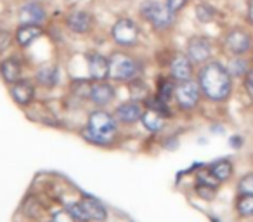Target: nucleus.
<instances>
[{
    "label": "nucleus",
    "mask_w": 253,
    "mask_h": 222,
    "mask_svg": "<svg viewBox=\"0 0 253 222\" xmlns=\"http://www.w3.org/2000/svg\"><path fill=\"white\" fill-rule=\"evenodd\" d=\"M198 84L210 101H225L232 90L231 73L220 63H208L201 68Z\"/></svg>",
    "instance_id": "nucleus-1"
},
{
    "label": "nucleus",
    "mask_w": 253,
    "mask_h": 222,
    "mask_svg": "<svg viewBox=\"0 0 253 222\" xmlns=\"http://www.w3.org/2000/svg\"><path fill=\"white\" fill-rule=\"evenodd\" d=\"M115 115L108 113L104 109H95L88 117L87 127L82 131V137L87 142L95 146H111L118 132Z\"/></svg>",
    "instance_id": "nucleus-2"
},
{
    "label": "nucleus",
    "mask_w": 253,
    "mask_h": 222,
    "mask_svg": "<svg viewBox=\"0 0 253 222\" xmlns=\"http://www.w3.org/2000/svg\"><path fill=\"white\" fill-rule=\"evenodd\" d=\"M139 66L134 57L125 52H115L109 57V78L118 82H130L137 77Z\"/></svg>",
    "instance_id": "nucleus-3"
},
{
    "label": "nucleus",
    "mask_w": 253,
    "mask_h": 222,
    "mask_svg": "<svg viewBox=\"0 0 253 222\" xmlns=\"http://www.w3.org/2000/svg\"><path fill=\"white\" fill-rule=\"evenodd\" d=\"M179 108L182 109H193L198 106L201 97V89L200 84H194L193 80H184L175 85V92H173Z\"/></svg>",
    "instance_id": "nucleus-4"
},
{
    "label": "nucleus",
    "mask_w": 253,
    "mask_h": 222,
    "mask_svg": "<svg viewBox=\"0 0 253 222\" xmlns=\"http://www.w3.org/2000/svg\"><path fill=\"white\" fill-rule=\"evenodd\" d=\"M142 16L158 30L169 28L173 21V12L167 5L160 4V2H153V0L142 5Z\"/></svg>",
    "instance_id": "nucleus-5"
},
{
    "label": "nucleus",
    "mask_w": 253,
    "mask_h": 222,
    "mask_svg": "<svg viewBox=\"0 0 253 222\" xmlns=\"http://www.w3.org/2000/svg\"><path fill=\"white\" fill-rule=\"evenodd\" d=\"M113 39L116 44L125 47H132L139 40V28L132 19H118L113 26Z\"/></svg>",
    "instance_id": "nucleus-6"
},
{
    "label": "nucleus",
    "mask_w": 253,
    "mask_h": 222,
    "mask_svg": "<svg viewBox=\"0 0 253 222\" xmlns=\"http://www.w3.org/2000/svg\"><path fill=\"white\" fill-rule=\"evenodd\" d=\"M142 113H144V108H142L141 102L126 101V102H122V104L115 109V118L120 122V124L132 125V124H135V122L141 120Z\"/></svg>",
    "instance_id": "nucleus-7"
},
{
    "label": "nucleus",
    "mask_w": 253,
    "mask_h": 222,
    "mask_svg": "<svg viewBox=\"0 0 253 222\" xmlns=\"http://www.w3.org/2000/svg\"><path fill=\"white\" fill-rule=\"evenodd\" d=\"M210 54H211L210 40L205 39V37H194V39H191L189 44H187V57H189L194 64L207 63Z\"/></svg>",
    "instance_id": "nucleus-8"
},
{
    "label": "nucleus",
    "mask_w": 253,
    "mask_h": 222,
    "mask_svg": "<svg viewBox=\"0 0 253 222\" xmlns=\"http://www.w3.org/2000/svg\"><path fill=\"white\" fill-rule=\"evenodd\" d=\"M115 97V89L104 80H95V84L90 85L88 89V99L94 102L95 106H106L113 101Z\"/></svg>",
    "instance_id": "nucleus-9"
},
{
    "label": "nucleus",
    "mask_w": 253,
    "mask_h": 222,
    "mask_svg": "<svg viewBox=\"0 0 253 222\" xmlns=\"http://www.w3.org/2000/svg\"><path fill=\"white\" fill-rule=\"evenodd\" d=\"M78 201H80V205L84 207L85 214L88 215V219H90V221L104 222L106 219H108V210H106V207L97 200V198L85 194V196H82Z\"/></svg>",
    "instance_id": "nucleus-10"
},
{
    "label": "nucleus",
    "mask_w": 253,
    "mask_h": 222,
    "mask_svg": "<svg viewBox=\"0 0 253 222\" xmlns=\"http://www.w3.org/2000/svg\"><path fill=\"white\" fill-rule=\"evenodd\" d=\"M225 45H227V49L231 50L232 54H245L250 50V47H252V39H250V35L246 32H243V30H232L231 33L227 35V39H225Z\"/></svg>",
    "instance_id": "nucleus-11"
},
{
    "label": "nucleus",
    "mask_w": 253,
    "mask_h": 222,
    "mask_svg": "<svg viewBox=\"0 0 253 222\" xmlns=\"http://www.w3.org/2000/svg\"><path fill=\"white\" fill-rule=\"evenodd\" d=\"M11 95L19 106H30L35 97V87L28 80H18L16 84H12Z\"/></svg>",
    "instance_id": "nucleus-12"
},
{
    "label": "nucleus",
    "mask_w": 253,
    "mask_h": 222,
    "mask_svg": "<svg viewBox=\"0 0 253 222\" xmlns=\"http://www.w3.org/2000/svg\"><path fill=\"white\" fill-rule=\"evenodd\" d=\"M170 73H172V78H175L177 82L191 80V77H193V61L184 54H179L170 63Z\"/></svg>",
    "instance_id": "nucleus-13"
},
{
    "label": "nucleus",
    "mask_w": 253,
    "mask_h": 222,
    "mask_svg": "<svg viewBox=\"0 0 253 222\" xmlns=\"http://www.w3.org/2000/svg\"><path fill=\"white\" fill-rule=\"evenodd\" d=\"M66 25L73 33H80V35H82V33L90 32L94 21H92V16L88 14L87 11H75V12H71V14L68 16Z\"/></svg>",
    "instance_id": "nucleus-14"
},
{
    "label": "nucleus",
    "mask_w": 253,
    "mask_h": 222,
    "mask_svg": "<svg viewBox=\"0 0 253 222\" xmlns=\"http://www.w3.org/2000/svg\"><path fill=\"white\" fill-rule=\"evenodd\" d=\"M88 73L94 80H106L109 78V59L102 54H90L87 59Z\"/></svg>",
    "instance_id": "nucleus-15"
},
{
    "label": "nucleus",
    "mask_w": 253,
    "mask_h": 222,
    "mask_svg": "<svg viewBox=\"0 0 253 222\" xmlns=\"http://www.w3.org/2000/svg\"><path fill=\"white\" fill-rule=\"evenodd\" d=\"M19 19H21V25H39L45 19V11L37 2H28L19 11Z\"/></svg>",
    "instance_id": "nucleus-16"
},
{
    "label": "nucleus",
    "mask_w": 253,
    "mask_h": 222,
    "mask_svg": "<svg viewBox=\"0 0 253 222\" xmlns=\"http://www.w3.org/2000/svg\"><path fill=\"white\" fill-rule=\"evenodd\" d=\"M0 75L7 84H16L21 80V64L16 57H7L0 63Z\"/></svg>",
    "instance_id": "nucleus-17"
},
{
    "label": "nucleus",
    "mask_w": 253,
    "mask_h": 222,
    "mask_svg": "<svg viewBox=\"0 0 253 222\" xmlns=\"http://www.w3.org/2000/svg\"><path fill=\"white\" fill-rule=\"evenodd\" d=\"M42 35V28L39 25H21L16 32V42L21 47H28Z\"/></svg>",
    "instance_id": "nucleus-18"
},
{
    "label": "nucleus",
    "mask_w": 253,
    "mask_h": 222,
    "mask_svg": "<svg viewBox=\"0 0 253 222\" xmlns=\"http://www.w3.org/2000/svg\"><path fill=\"white\" fill-rule=\"evenodd\" d=\"M141 122H142V125H144L146 131L153 132V134H156V132H160L163 127H165V117L160 115L158 111H155V109H151V108L144 109Z\"/></svg>",
    "instance_id": "nucleus-19"
},
{
    "label": "nucleus",
    "mask_w": 253,
    "mask_h": 222,
    "mask_svg": "<svg viewBox=\"0 0 253 222\" xmlns=\"http://www.w3.org/2000/svg\"><path fill=\"white\" fill-rule=\"evenodd\" d=\"M57 80H59V70L54 64H47L37 71V82L43 87H54Z\"/></svg>",
    "instance_id": "nucleus-20"
},
{
    "label": "nucleus",
    "mask_w": 253,
    "mask_h": 222,
    "mask_svg": "<svg viewBox=\"0 0 253 222\" xmlns=\"http://www.w3.org/2000/svg\"><path fill=\"white\" fill-rule=\"evenodd\" d=\"M210 172L217 177L218 182H225L232 176V163L229 160H218L210 165Z\"/></svg>",
    "instance_id": "nucleus-21"
},
{
    "label": "nucleus",
    "mask_w": 253,
    "mask_h": 222,
    "mask_svg": "<svg viewBox=\"0 0 253 222\" xmlns=\"http://www.w3.org/2000/svg\"><path fill=\"white\" fill-rule=\"evenodd\" d=\"M236 210L241 217H253V196L241 194L236 201Z\"/></svg>",
    "instance_id": "nucleus-22"
},
{
    "label": "nucleus",
    "mask_w": 253,
    "mask_h": 222,
    "mask_svg": "<svg viewBox=\"0 0 253 222\" xmlns=\"http://www.w3.org/2000/svg\"><path fill=\"white\" fill-rule=\"evenodd\" d=\"M173 92H175V85H173L172 80L169 78H162L158 84V90H156V95H158L162 101L169 102L170 99L173 97Z\"/></svg>",
    "instance_id": "nucleus-23"
},
{
    "label": "nucleus",
    "mask_w": 253,
    "mask_h": 222,
    "mask_svg": "<svg viewBox=\"0 0 253 222\" xmlns=\"http://www.w3.org/2000/svg\"><path fill=\"white\" fill-rule=\"evenodd\" d=\"M146 104H148V108L155 109V111H158L160 115H163L165 118L172 117V113H170V108H169V102L162 101L158 95H153V97H149L148 101H146Z\"/></svg>",
    "instance_id": "nucleus-24"
},
{
    "label": "nucleus",
    "mask_w": 253,
    "mask_h": 222,
    "mask_svg": "<svg viewBox=\"0 0 253 222\" xmlns=\"http://www.w3.org/2000/svg\"><path fill=\"white\" fill-rule=\"evenodd\" d=\"M196 18L201 23H210L215 18V9L208 4H200L196 7Z\"/></svg>",
    "instance_id": "nucleus-25"
},
{
    "label": "nucleus",
    "mask_w": 253,
    "mask_h": 222,
    "mask_svg": "<svg viewBox=\"0 0 253 222\" xmlns=\"http://www.w3.org/2000/svg\"><path fill=\"white\" fill-rule=\"evenodd\" d=\"M238 191L239 194H252L253 196V172L241 177V180L238 184Z\"/></svg>",
    "instance_id": "nucleus-26"
},
{
    "label": "nucleus",
    "mask_w": 253,
    "mask_h": 222,
    "mask_svg": "<svg viewBox=\"0 0 253 222\" xmlns=\"http://www.w3.org/2000/svg\"><path fill=\"white\" fill-rule=\"evenodd\" d=\"M68 210L73 214V217L77 219L78 222H90V219H88V215L85 214V210H84V207L80 205V201H77V203H73V205H70V207H66Z\"/></svg>",
    "instance_id": "nucleus-27"
},
{
    "label": "nucleus",
    "mask_w": 253,
    "mask_h": 222,
    "mask_svg": "<svg viewBox=\"0 0 253 222\" xmlns=\"http://www.w3.org/2000/svg\"><path fill=\"white\" fill-rule=\"evenodd\" d=\"M198 182L207 184V186H211V187H217L218 180H217V177L210 172V169H207V170H201V172H198Z\"/></svg>",
    "instance_id": "nucleus-28"
},
{
    "label": "nucleus",
    "mask_w": 253,
    "mask_h": 222,
    "mask_svg": "<svg viewBox=\"0 0 253 222\" xmlns=\"http://www.w3.org/2000/svg\"><path fill=\"white\" fill-rule=\"evenodd\" d=\"M50 222H78V221L73 217V214H71L68 208H61V210H57L56 214H52Z\"/></svg>",
    "instance_id": "nucleus-29"
},
{
    "label": "nucleus",
    "mask_w": 253,
    "mask_h": 222,
    "mask_svg": "<svg viewBox=\"0 0 253 222\" xmlns=\"http://www.w3.org/2000/svg\"><path fill=\"white\" fill-rule=\"evenodd\" d=\"M196 193H198V196H201L203 200H213V196H215V187L207 186V184H200V182H198Z\"/></svg>",
    "instance_id": "nucleus-30"
},
{
    "label": "nucleus",
    "mask_w": 253,
    "mask_h": 222,
    "mask_svg": "<svg viewBox=\"0 0 253 222\" xmlns=\"http://www.w3.org/2000/svg\"><path fill=\"white\" fill-rule=\"evenodd\" d=\"M12 44V35L5 30H0V52H4L11 47Z\"/></svg>",
    "instance_id": "nucleus-31"
},
{
    "label": "nucleus",
    "mask_w": 253,
    "mask_h": 222,
    "mask_svg": "<svg viewBox=\"0 0 253 222\" xmlns=\"http://www.w3.org/2000/svg\"><path fill=\"white\" fill-rule=\"evenodd\" d=\"M246 71V63L243 59H236L231 63V66H229V73L232 75H243Z\"/></svg>",
    "instance_id": "nucleus-32"
},
{
    "label": "nucleus",
    "mask_w": 253,
    "mask_h": 222,
    "mask_svg": "<svg viewBox=\"0 0 253 222\" xmlns=\"http://www.w3.org/2000/svg\"><path fill=\"white\" fill-rule=\"evenodd\" d=\"M186 4H187V0H167V7H169L173 14L179 12L180 9H184V5Z\"/></svg>",
    "instance_id": "nucleus-33"
},
{
    "label": "nucleus",
    "mask_w": 253,
    "mask_h": 222,
    "mask_svg": "<svg viewBox=\"0 0 253 222\" xmlns=\"http://www.w3.org/2000/svg\"><path fill=\"white\" fill-rule=\"evenodd\" d=\"M245 84H246V90H248V92H250V95H252V97H253V70L246 73V80H245Z\"/></svg>",
    "instance_id": "nucleus-34"
},
{
    "label": "nucleus",
    "mask_w": 253,
    "mask_h": 222,
    "mask_svg": "<svg viewBox=\"0 0 253 222\" xmlns=\"http://www.w3.org/2000/svg\"><path fill=\"white\" fill-rule=\"evenodd\" d=\"M248 19H250V23L253 25V0H250V2H248Z\"/></svg>",
    "instance_id": "nucleus-35"
},
{
    "label": "nucleus",
    "mask_w": 253,
    "mask_h": 222,
    "mask_svg": "<svg viewBox=\"0 0 253 222\" xmlns=\"http://www.w3.org/2000/svg\"><path fill=\"white\" fill-rule=\"evenodd\" d=\"M232 144H234V146H239V144H241V141H239V137H232Z\"/></svg>",
    "instance_id": "nucleus-36"
}]
</instances>
